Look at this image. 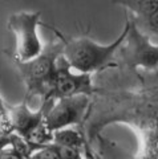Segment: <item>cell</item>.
Listing matches in <instances>:
<instances>
[{"label": "cell", "mask_w": 158, "mask_h": 159, "mask_svg": "<svg viewBox=\"0 0 158 159\" xmlns=\"http://www.w3.org/2000/svg\"><path fill=\"white\" fill-rule=\"evenodd\" d=\"M91 96L77 94L52 99L45 113V126L49 131L71 127L84 121L89 107Z\"/></svg>", "instance_id": "5b68a950"}, {"label": "cell", "mask_w": 158, "mask_h": 159, "mask_svg": "<svg viewBox=\"0 0 158 159\" xmlns=\"http://www.w3.org/2000/svg\"><path fill=\"white\" fill-rule=\"evenodd\" d=\"M40 17V11H21L9 16L8 28L12 31L16 40L15 58L27 61L43 52L45 45L37 32Z\"/></svg>", "instance_id": "277c9868"}, {"label": "cell", "mask_w": 158, "mask_h": 159, "mask_svg": "<svg viewBox=\"0 0 158 159\" xmlns=\"http://www.w3.org/2000/svg\"><path fill=\"white\" fill-rule=\"evenodd\" d=\"M96 92L97 90L93 85L92 73L75 70L65 61V58L60 56L51 92L45 99H57L61 97L77 96V94L93 96Z\"/></svg>", "instance_id": "8992f818"}, {"label": "cell", "mask_w": 158, "mask_h": 159, "mask_svg": "<svg viewBox=\"0 0 158 159\" xmlns=\"http://www.w3.org/2000/svg\"><path fill=\"white\" fill-rule=\"evenodd\" d=\"M126 23L128 31L118 49L124 64L130 69L144 68L146 70H157L158 44L151 41L149 34L142 31L129 15L126 16Z\"/></svg>", "instance_id": "3957f363"}, {"label": "cell", "mask_w": 158, "mask_h": 159, "mask_svg": "<svg viewBox=\"0 0 158 159\" xmlns=\"http://www.w3.org/2000/svg\"><path fill=\"white\" fill-rule=\"evenodd\" d=\"M126 31L128 23H125V27L120 33V36L116 39V41L106 44V45L98 44L86 36L67 39L58 33L63 39L61 56L65 58V61L71 65V68L77 72L92 74L95 72H100L110 65V62L113 61L116 53L124 41Z\"/></svg>", "instance_id": "6da1fadb"}, {"label": "cell", "mask_w": 158, "mask_h": 159, "mask_svg": "<svg viewBox=\"0 0 158 159\" xmlns=\"http://www.w3.org/2000/svg\"><path fill=\"white\" fill-rule=\"evenodd\" d=\"M11 130V122H9V111L8 106L4 103L2 96H0V133Z\"/></svg>", "instance_id": "ba28073f"}, {"label": "cell", "mask_w": 158, "mask_h": 159, "mask_svg": "<svg viewBox=\"0 0 158 159\" xmlns=\"http://www.w3.org/2000/svg\"><path fill=\"white\" fill-rule=\"evenodd\" d=\"M58 34V33H57ZM63 53V39L58 34V40L48 43L43 52L27 61L13 58L20 72L24 84L27 86V98L40 96L43 99L48 97L52 88V82L56 74L58 57Z\"/></svg>", "instance_id": "7a4b0ae2"}, {"label": "cell", "mask_w": 158, "mask_h": 159, "mask_svg": "<svg viewBox=\"0 0 158 159\" xmlns=\"http://www.w3.org/2000/svg\"><path fill=\"white\" fill-rule=\"evenodd\" d=\"M52 142L58 146L75 148V150H78V151H81L84 146V138L78 134V131L73 130L72 126L52 131Z\"/></svg>", "instance_id": "52a82bcc"}]
</instances>
